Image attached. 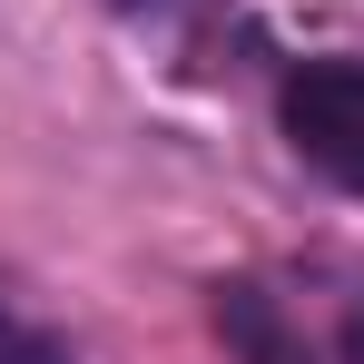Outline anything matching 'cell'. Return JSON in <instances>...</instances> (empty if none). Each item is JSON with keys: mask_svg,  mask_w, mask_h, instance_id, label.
Returning a JSON list of instances; mask_svg holds the SVG:
<instances>
[{"mask_svg": "<svg viewBox=\"0 0 364 364\" xmlns=\"http://www.w3.org/2000/svg\"><path fill=\"white\" fill-rule=\"evenodd\" d=\"M276 109H286V138L305 168L364 197V60H305Z\"/></svg>", "mask_w": 364, "mask_h": 364, "instance_id": "6da1fadb", "label": "cell"}, {"mask_svg": "<svg viewBox=\"0 0 364 364\" xmlns=\"http://www.w3.org/2000/svg\"><path fill=\"white\" fill-rule=\"evenodd\" d=\"M0 364H69V355L50 345V335H40V325H20V315L0 305Z\"/></svg>", "mask_w": 364, "mask_h": 364, "instance_id": "7a4b0ae2", "label": "cell"}, {"mask_svg": "<svg viewBox=\"0 0 364 364\" xmlns=\"http://www.w3.org/2000/svg\"><path fill=\"white\" fill-rule=\"evenodd\" d=\"M345 364H364V296L345 305Z\"/></svg>", "mask_w": 364, "mask_h": 364, "instance_id": "3957f363", "label": "cell"}, {"mask_svg": "<svg viewBox=\"0 0 364 364\" xmlns=\"http://www.w3.org/2000/svg\"><path fill=\"white\" fill-rule=\"evenodd\" d=\"M119 10H158V0H119Z\"/></svg>", "mask_w": 364, "mask_h": 364, "instance_id": "277c9868", "label": "cell"}]
</instances>
